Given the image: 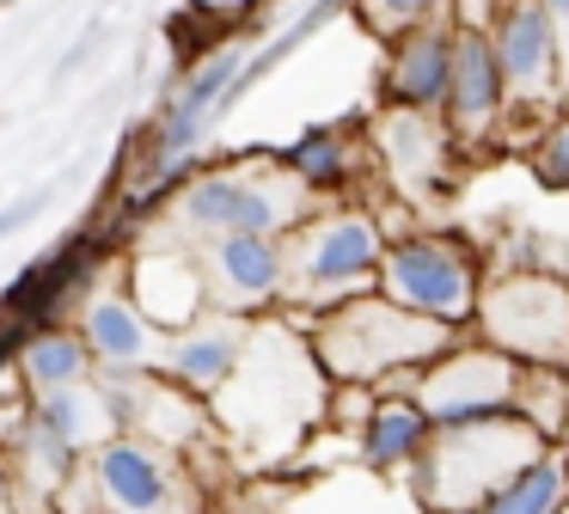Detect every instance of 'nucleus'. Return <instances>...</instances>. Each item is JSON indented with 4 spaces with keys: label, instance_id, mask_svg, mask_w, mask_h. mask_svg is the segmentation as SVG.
I'll return each instance as SVG.
<instances>
[{
    "label": "nucleus",
    "instance_id": "1",
    "mask_svg": "<svg viewBox=\"0 0 569 514\" xmlns=\"http://www.w3.org/2000/svg\"><path fill=\"white\" fill-rule=\"evenodd\" d=\"M539 428L515 416H483V423H453L422 459V502L429 508H483L515 472L532 465Z\"/></svg>",
    "mask_w": 569,
    "mask_h": 514
},
{
    "label": "nucleus",
    "instance_id": "2",
    "mask_svg": "<svg viewBox=\"0 0 569 514\" xmlns=\"http://www.w3.org/2000/svg\"><path fill=\"white\" fill-rule=\"evenodd\" d=\"M447 343V325L435 318H417L392 300H356L319 330V349L337 374L349 379H368V374H386L398 362H417V355H435Z\"/></svg>",
    "mask_w": 569,
    "mask_h": 514
},
{
    "label": "nucleus",
    "instance_id": "3",
    "mask_svg": "<svg viewBox=\"0 0 569 514\" xmlns=\"http://www.w3.org/2000/svg\"><path fill=\"white\" fill-rule=\"evenodd\" d=\"M483 330L502 343L508 355H532V362H563L569 355V294L557 281L520 276L483 300Z\"/></svg>",
    "mask_w": 569,
    "mask_h": 514
},
{
    "label": "nucleus",
    "instance_id": "4",
    "mask_svg": "<svg viewBox=\"0 0 569 514\" xmlns=\"http://www.w3.org/2000/svg\"><path fill=\"white\" fill-rule=\"evenodd\" d=\"M386 288H392V306L417 318H435V325H453V318L471 313V269L453 245L417 239L405 251L386 257Z\"/></svg>",
    "mask_w": 569,
    "mask_h": 514
},
{
    "label": "nucleus",
    "instance_id": "5",
    "mask_svg": "<svg viewBox=\"0 0 569 514\" xmlns=\"http://www.w3.org/2000/svg\"><path fill=\"white\" fill-rule=\"evenodd\" d=\"M515 362L508 355H453L441 362L429 379H422V416H441L447 428L453 423H483V416H508L515 404Z\"/></svg>",
    "mask_w": 569,
    "mask_h": 514
},
{
    "label": "nucleus",
    "instance_id": "6",
    "mask_svg": "<svg viewBox=\"0 0 569 514\" xmlns=\"http://www.w3.org/2000/svg\"><path fill=\"white\" fill-rule=\"evenodd\" d=\"M295 264H300V288L307 294H343L380 264V239H373L368 220H325V227L307 233Z\"/></svg>",
    "mask_w": 569,
    "mask_h": 514
},
{
    "label": "nucleus",
    "instance_id": "7",
    "mask_svg": "<svg viewBox=\"0 0 569 514\" xmlns=\"http://www.w3.org/2000/svg\"><path fill=\"white\" fill-rule=\"evenodd\" d=\"M184 215L197 220V227H214L227 239V233H251V239H263V233H276L288 215H295V202L276 190H263V184L251 178H202L197 190L184 196Z\"/></svg>",
    "mask_w": 569,
    "mask_h": 514
},
{
    "label": "nucleus",
    "instance_id": "8",
    "mask_svg": "<svg viewBox=\"0 0 569 514\" xmlns=\"http://www.w3.org/2000/svg\"><path fill=\"white\" fill-rule=\"evenodd\" d=\"M496 61H502V80L520 86L527 98L551 92L557 73V24L545 7H515L502 19V37H496Z\"/></svg>",
    "mask_w": 569,
    "mask_h": 514
},
{
    "label": "nucleus",
    "instance_id": "9",
    "mask_svg": "<svg viewBox=\"0 0 569 514\" xmlns=\"http://www.w3.org/2000/svg\"><path fill=\"white\" fill-rule=\"evenodd\" d=\"M502 86L508 80H502L496 49L483 43L478 31H466L453 43V92H447V105H453V129L478 141V135L496 122V110H502Z\"/></svg>",
    "mask_w": 569,
    "mask_h": 514
},
{
    "label": "nucleus",
    "instance_id": "10",
    "mask_svg": "<svg viewBox=\"0 0 569 514\" xmlns=\"http://www.w3.org/2000/svg\"><path fill=\"white\" fill-rule=\"evenodd\" d=\"M99 490L111 502V514H178V496L166 484L160 459L136 441H117L99 453Z\"/></svg>",
    "mask_w": 569,
    "mask_h": 514
},
{
    "label": "nucleus",
    "instance_id": "11",
    "mask_svg": "<svg viewBox=\"0 0 569 514\" xmlns=\"http://www.w3.org/2000/svg\"><path fill=\"white\" fill-rule=\"evenodd\" d=\"M104 428H111V404L92 398V392H50V398L38 404V447L50 465H62L74 447H87V441H99Z\"/></svg>",
    "mask_w": 569,
    "mask_h": 514
},
{
    "label": "nucleus",
    "instance_id": "12",
    "mask_svg": "<svg viewBox=\"0 0 569 514\" xmlns=\"http://www.w3.org/2000/svg\"><path fill=\"white\" fill-rule=\"evenodd\" d=\"M386 92H392V105H410V110L441 105V98L453 92V43H447V37H435V31L410 37V43L398 49V61H392Z\"/></svg>",
    "mask_w": 569,
    "mask_h": 514
},
{
    "label": "nucleus",
    "instance_id": "13",
    "mask_svg": "<svg viewBox=\"0 0 569 514\" xmlns=\"http://www.w3.org/2000/svg\"><path fill=\"white\" fill-rule=\"evenodd\" d=\"M92 257H99V245H92V239H74V245H62L50 264H38L31 276H19V288L7 294V306H13L19 325H26V318H50L56 306H62V294L92 269Z\"/></svg>",
    "mask_w": 569,
    "mask_h": 514
},
{
    "label": "nucleus",
    "instance_id": "14",
    "mask_svg": "<svg viewBox=\"0 0 569 514\" xmlns=\"http://www.w3.org/2000/svg\"><path fill=\"white\" fill-rule=\"evenodd\" d=\"M214 269H221V281L233 294L258 300V294H270L282 281V251L270 239H251V233H227V239H214Z\"/></svg>",
    "mask_w": 569,
    "mask_h": 514
},
{
    "label": "nucleus",
    "instance_id": "15",
    "mask_svg": "<svg viewBox=\"0 0 569 514\" xmlns=\"http://www.w3.org/2000/svg\"><path fill=\"white\" fill-rule=\"evenodd\" d=\"M233 80H239V56H214L202 73H190L184 98H178L172 122H166V154H178L184 141H197V129L209 122L214 98H227V86H233Z\"/></svg>",
    "mask_w": 569,
    "mask_h": 514
},
{
    "label": "nucleus",
    "instance_id": "16",
    "mask_svg": "<svg viewBox=\"0 0 569 514\" xmlns=\"http://www.w3.org/2000/svg\"><path fill=\"white\" fill-rule=\"evenodd\" d=\"M87 349L92 355H104V362H141L148 355V330H141V318H136V306L129 300H99L87 313Z\"/></svg>",
    "mask_w": 569,
    "mask_h": 514
},
{
    "label": "nucleus",
    "instance_id": "17",
    "mask_svg": "<svg viewBox=\"0 0 569 514\" xmlns=\"http://www.w3.org/2000/svg\"><path fill=\"white\" fill-rule=\"evenodd\" d=\"M563 508V472L551 459H532L527 472H515L478 514H557Z\"/></svg>",
    "mask_w": 569,
    "mask_h": 514
},
{
    "label": "nucleus",
    "instance_id": "18",
    "mask_svg": "<svg viewBox=\"0 0 569 514\" xmlns=\"http://www.w3.org/2000/svg\"><path fill=\"white\" fill-rule=\"evenodd\" d=\"M422 441H429L422 411L386 404V411L368 423V459H373V465H405V459H417V453H422Z\"/></svg>",
    "mask_w": 569,
    "mask_h": 514
},
{
    "label": "nucleus",
    "instance_id": "19",
    "mask_svg": "<svg viewBox=\"0 0 569 514\" xmlns=\"http://www.w3.org/2000/svg\"><path fill=\"white\" fill-rule=\"evenodd\" d=\"M239 362V337L233 330H209V337H190L172 349V367L190 379V386H214V379H227Z\"/></svg>",
    "mask_w": 569,
    "mask_h": 514
},
{
    "label": "nucleus",
    "instance_id": "20",
    "mask_svg": "<svg viewBox=\"0 0 569 514\" xmlns=\"http://www.w3.org/2000/svg\"><path fill=\"white\" fill-rule=\"evenodd\" d=\"M80 367H87V349H80V337H31V349H26L31 386L68 392V379H80Z\"/></svg>",
    "mask_w": 569,
    "mask_h": 514
},
{
    "label": "nucleus",
    "instance_id": "21",
    "mask_svg": "<svg viewBox=\"0 0 569 514\" xmlns=\"http://www.w3.org/2000/svg\"><path fill=\"white\" fill-rule=\"evenodd\" d=\"M288 166L307 184H337L343 178V141H337V135H307V141H295Z\"/></svg>",
    "mask_w": 569,
    "mask_h": 514
},
{
    "label": "nucleus",
    "instance_id": "22",
    "mask_svg": "<svg viewBox=\"0 0 569 514\" xmlns=\"http://www.w3.org/2000/svg\"><path fill=\"white\" fill-rule=\"evenodd\" d=\"M515 392H532V398H520V404H532V428H557L563 423V374H557V367H545V374H520V386Z\"/></svg>",
    "mask_w": 569,
    "mask_h": 514
},
{
    "label": "nucleus",
    "instance_id": "23",
    "mask_svg": "<svg viewBox=\"0 0 569 514\" xmlns=\"http://www.w3.org/2000/svg\"><path fill=\"white\" fill-rule=\"evenodd\" d=\"M532 166H539V178L551 184V190H569V117H563V122H557V129L539 141Z\"/></svg>",
    "mask_w": 569,
    "mask_h": 514
},
{
    "label": "nucleus",
    "instance_id": "24",
    "mask_svg": "<svg viewBox=\"0 0 569 514\" xmlns=\"http://www.w3.org/2000/svg\"><path fill=\"white\" fill-rule=\"evenodd\" d=\"M422 12H429V0H368V19L380 24V31H405Z\"/></svg>",
    "mask_w": 569,
    "mask_h": 514
},
{
    "label": "nucleus",
    "instance_id": "25",
    "mask_svg": "<svg viewBox=\"0 0 569 514\" xmlns=\"http://www.w3.org/2000/svg\"><path fill=\"white\" fill-rule=\"evenodd\" d=\"M19 337H26V325H19V318H13V325L0 330V362H7V349H13V343H19Z\"/></svg>",
    "mask_w": 569,
    "mask_h": 514
},
{
    "label": "nucleus",
    "instance_id": "26",
    "mask_svg": "<svg viewBox=\"0 0 569 514\" xmlns=\"http://www.w3.org/2000/svg\"><path fill=\"white\" fill-rule=\"evenodd\" d=\"M545 12H551V24H563V31H569V0H545Z\"/></svg>",
    "mask_w": 569,
    "mask_h": 514
},
{
    "label": "nucleus",
    "instance_id": "27",
    "mask_svg": "<svg viewBox=\"0 0 569 514\" xmlns=\"http://www.w3.org/2000/svg\"><path fill=\"white\" fill-rule=\"evenodd\" d=\"M19 220H26V208H13V215H0V233H13Z\"/></svg>",
    "mask_w": 569,
    "mask_h": 514
}]
</instances>
